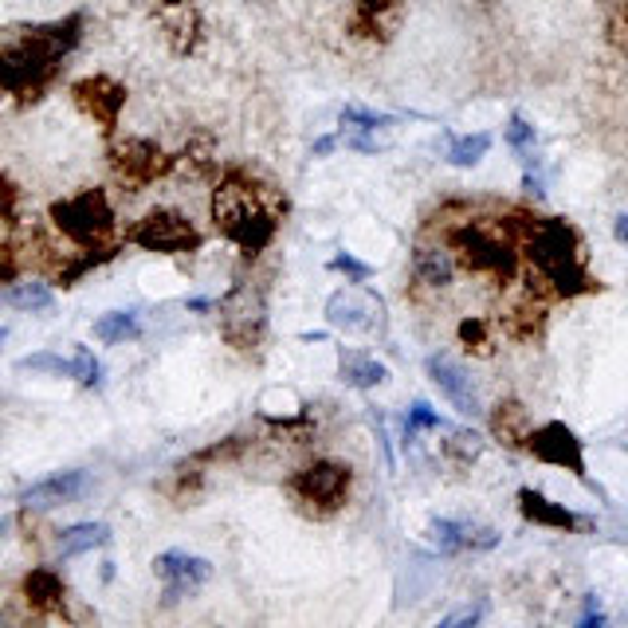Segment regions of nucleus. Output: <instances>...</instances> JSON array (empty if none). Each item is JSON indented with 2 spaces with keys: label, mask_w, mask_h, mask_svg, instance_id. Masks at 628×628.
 <instances>
[{
  "label": "nucleus",
  "mask_w": 628,
  "mask_h": 628,
  "mask_svg": "<svg viewBox=\"0 0 628 628\" xmlns=\"http://www.w3.org/2000/svg\"><path fill=\"white\" fill-rule=\"evenodd\" d=\"M405 4L409 0H353L350 16H346V32L353 39H365V44H389L400 32Z\"/></svg>",
  "instance_id": "13"
},
{
  "label": "nucleus",
  "mask_w": 628,
  "mask_h": 628,
  "mask_svg": "<svg viewBox=\"0 0 628 628\" xmlns=\"http://www.w3.org/2000/svg\"><path fill=\"white\" fill-rule=\"evenodd\" d=\"M609 44L628 56V4L613 12V20H609Z\"/></svg>",
  "instance_id": "36"
},
{
  "label": "nucleus",
  "mask_w": 628,
  "mask_h": 628,
  "mask_svg": "<svg viewBox=\"0 0 628 628\" xmlns=\"http://www.w3.org/2000/svg\"><path fill=\"white\" fill-rule=\"evenodd\" d=\"M86 16L67 12L59 20L16 24L0 39V86L16 106H32L63 75L67 59L83 44Z\"/></svg>",
  "instance_id": "1"
},
{
  "label": "nucleus",
  "mask_w": 628,
  "mask_h": 628,
  "mask_svg": "<svg viewBox=\"0 0 628 628\" xmlns=\"http://www.w3.org/2000/svg\"><path fill=\"white\" fill-rule=\"evenodd\" d=\"M429 429H444V420H440V412H432L429 400H417L409 409V417H405V444H412L417 440V432H429Z\"/></svg>",
  "instance_id": "32"
},
{
  "label": "nucleus",
  "mask_w": 628,
  "mask_h": 628,
  "mask_svg": "<svg viewBox=\"0 0 628 628\" xmlns=\"http://www.w3.org/2000/svg\"><path fill=\"white\" fill-rule=\"evenodd\" d=\"M217 311L224 342L244 358H256L267 338V287L259 279H240L217 303Z\"/></svg>",
  "instance_id": "6"
},
{
  "label": "nucleus",
  "mask_w": 628,
  "mask_h": 628,
  "mask_svg": "<svg viewBox=\"0 0 628 628\" xmlns=\"http://www.w3.org/2000/svg\"><path fill=\"white\" fill-rule=\"evenodd\" d=\"M106 543H111L106 523H75L67 526V531H59V554L63 558H79V554H91Z\"/></svg>",
  "instance_id": "24"
},
{
  "label": "nucleus",
  "mask_w": 628,
  "mask_h": 628,
  "mask_svg": "<svg viewBox=\"0 0 628 628\" xmlns=\"http://www.w3.org/2000/svg\"><path fill=\"white\" fill-rule=\"evenodd\" d=\"M613 229H617V240H620V244H628V217H617V220H613Z\"/></svg>",
  "instance_id": "38"
},
{
  "label": "nucleus",
  "mask_w": 628,
  "mask_h": 628,
  "mask_svg": "<svg viewBox=\"0 0 628 628\" xmlns=\"http://www.w3.org/2000/svg\"><path fill=\"white\" fill-rule=\"evenodd\" d=\"M393 123H397L393 115H373V111H362V106H346L342 111V126L350 133H377Z\"/></svg>",
  "instance_id": "31"
},
{
  "label": "nucleus",
  "mask_w": 628,
  "mask_h": 628,
  "mask_svg": "<svg viewBox=\"0 0 628 628\" xmlns=\"http://www.w3.org/2000/svg\"><path fill=\"white\" fill-rule=\"evenodd\" d=\"M479 452H484V437H476L472 429H456L444 444H440V456H444L452 467H460V472L476 464Z\"/></svg>",
  "instance_id": "27"
},
{
  "label": "nucleus",
  "mask_w": 628,
  "mask_h": 628,
  "mask_svg": "<svg viewBox=\"0 0 628 628\" xmlns=\"http://www.w3.org/2000/svg\"><path fill=\"white\" fill-rule=\"evenodd\" d=\"M519 511H523L526 523L550 526V531H578V526H581L578 514L566 511L562 503H550L543 491H531V487H523V491H519Z\"/></svg>",
  "instance_id": "20"
},
{
  "label": "nucleus",
  "mask_w": 628,
  "mask_h": 628,
  "mask_svg": "<svg viewBox=\"0 0 628 628\" xmlns=\"http://www.w3.org/2000/svg\"><path fill=\"white\" fill-rule=\"evenodd\" d=\"M353 487V472L338 460H314L287 479V496L311 519H330L346 507Z\"/></svg>",
  "instance_id": "7"
},
{
  "label": "nucleus",
  "mask_w": 628,
  "mask_h": 628,
  "mask_svg": "<svg viewBox=\"0 0 628 628\" xmlns=\"http://www.w3.org/2000/svg\"><path fill=\"white\" fill-rule=\"evenodd\" d=\"M91 330H95V342L123 346V342H130V338L142 334V323H138V314L133 311H106L103 318H95Z\"/></svg>",
  "instance_id": "25"
},
{
  "label": "nucleus",
  "mask_w": 628,
  "mask_h": 628,
  "mask_svg": "<svg viewBox=\"0 0 628 628\" xmlns=\"http://www.w3.org/2000/svg\"><path fill=\"white\" fill-rule=\"evenodd\" d=\"M153 573L162 578L165 585V601L177 605L182 597H193V593L212 578V566L197 554H185V550H165L153 558Z\"/></svg>",
  "instance_id": "15"
},
{
  "label": "nucleus",
  "mask_w": 628,
  "mask_h": 628,
  "mask_svg": "<svg viewBox=\"0 0 628 628\" xmlns=\"http://www.w3.org/2000/svg\"><path fill=\"white\" fill-rule=\"evenodd\" d=\"M460 342H464V350L487 358L491 346H496V338H491V323H487V318H464V323H460Z\"/></svg>",
  "instance_id": "29"
},
{
  "label": "nucleus",
  "mask_w": 628,
  "mask_h": 628,
  "mask_svg": "<svg viewBox=\"0 0 628 628\" xmlns=\"http://www.w3.org/2000/svg\"><path fill=\"white\" fill-rule=\"evenodd\" d=\"M511 224L519 232V244H523L531 267L538 271L543 283H550L554 295L573 299L590 295L597 287L573 224H566L558 217H534V212H511Z\"/></svg>",
  "instance_id": "3"
},
{
  "label": "nucleus",
  "mask_w": 628,
  "mask_h": 628,
  "mask_svg": "<svg viewBox=\"0 0 628 628\" xmlns=\"http://www.w3.org/2000/svg\"><path fill=\"white\" fill-rule=\"evenodd\" d=\"M487 150H491V133H464V138H456V142L447 146V162L456 165V170H472V165L484 162Z\"/></svg>",
  "instance_id": "28"
},
{
  "label": "nucleus",
  "mask_w": 628,
  "mask_h": 628,
  "mask_svg": "<svg viewBox=\"0 0 628 628\" xmlns=\"http://www.w3.org/2000/svg\"><path fill=\"white\" fill-rule=\"evenodd\" d=\"M209 212L220 236L236 244L240 256L256 259L259 252L271 248V240L283 224L287 197L283 189H276L248 165H229L220 173V182L212 185Z\"/></svg>",
  "instance_id": "2"
},
{
  "label": "nucleus",
  "mask_w": 628,
  "mask_h": 628,
  "mask_svg": "<svg viewBox=\"0 0 628 628\" xmlns=\"http://www.w3.org/2000/svg\"><path fill=\"white\" fill-rule=\"evenodd\" d=\"M24 601L28 609L39 613V617H67V605H71V593H67L63 578L48 566H36L24 578Z\"/></svg>",
  "instance_id": "18"
},
{
  "label": "nucleus",
  "mask_w": 628,
  "mask_h": 628,
  "mask_svg": "<svg viewBox=\"0 0 628 628\" xmlns=\"http://www.w3.org/2000/svg\"><path fill=\"white\" fill-rule=\"evenodd\" d=\"M126 98H130V91L111 75H83L71 83V103L95 126H103L106 138H115L118 123H123Z\"/></svg>",
  "instance_id": "10"
},
{
  "label": "nucleus",
  "mask_w": 628,
  "mask_h": 628,
  "mask_svg": "<svg viewBox=\"0 0 628 628\" xmlns=\"http://www.w3.org/2000/svg\"><path fill=\"white\" fill-rule=\"evenodd\" d=\"M330 271H342L350 283H365V279L373 276V267L362 264V259H353L350 252H338V256L330 259Z\"/></svg>",
  "instance_id": "35"
},
{
  "label": "nucleus",
  "mask_w": 628,
  "mask_h": 628,
  "mask_svg": "<svg viewBox=\"0 0 628 628\" xmlns=\"http://www.w3.org/2000/svg\"><path fill=\"white\" fill-rule=\"evenodd\" d=\"M4 303H9L12 311L39 314V311H51V306H56V291H51L48 283H36V279H28V283H9Z\"/></svg>",
  "instance_id": "26"
},
{
  "label": "nucleus",
  "mask_w": 628,
  "mask_h": 628,
  "mask_svg": "<svg viewBox=\"0 0 628 628\" xmlns=\"http://www.w3.org/2000/svg\"><path fill=\"white\" fill-rule=\"evenodd\" d=\"M456 276V256L447 244H417L412 252V283L429 287V291H444Z\"/></svg>",
  "instance_id": "19"
},
{
  "label": "nucleus",
  "mask_w": 628,
  "mask_h": 628,
  "mask_svg": "<svg viewBox=\"0 0 628 628\" xmlns=\"http://www.w3.org/2000/svg\"><path fill=\"white\" fill-rule=\"evenodd\" d=\"M479 613H484V605H476V609H460V613H452V617H444V628H452V625H476Z\"/></svg>",
  "instance_id": "37"
},
{
  "label": "nucleus",
  "mask_w": 628,
  "mask_h": 628,
  "mask_svg": "<svg viewBox=\"0 0 628 628\" xmlns=\"http://www.w3.org/2000/svg\"><path fill=\"white\" fill-rule=\"evenodd\" d=\"M126 236L133 248L153 252V256H193L205 244L197 224L177 209H150Z\"/></svg>",
  "instance_id": "9"
},
{
  "label": "nucleus",
  "mask_w": 628,
  "mask_h": 628,
  "mask_svg": "<svg viewBox=\"0 0 628 628\" xmlns=\"http://www.w3.org/2000/svg\"><path fill=\"white\" fill-rule=\"evenodd\" d=\"M429 538L444 554H484L499 546V534L484 523H472V519H432Z\"/></svg>",
  "instance_id": "17"
},
{
  "label": "nucleus",
  "mask_w": 628,
  "mask_h": 628,
  "mask_svg": "<svg viewBox=\"0 0 628 628\" xmlns=\"http://www.w3.org/2000/svg\"><path fill=\"white\" fill-rule=\"evenodd\" d=\"M51 229L75 248V256L83 259L86 267H98L106 259H115L123 252L126 236L118 229V217L111 209V197L106 189H79L75 197L56 200L48 209Z\"/></svg>",
  "instance_id": "4"
},
{
  "label": "nucleus",
  "mask_w": 628,
  "mask_h": 628,
  "mask_svg": "<svg viewBox=\"0 0 628 628\" xmlns=\"http://www.w3.org/2000/svg\"><path fill=\"white\" fill-rule=\"evenodd\" d=\"M491 432H496L507 447H526V437H531V412H526L519 400H499L496 412H491Z\"/></svg>",
  "instance_id": "23"
},
{
  "label": "nucleus",
  "mask_w": 628,
  "mask_h": 628,
  "mask_svg": "<svg viewBox=\"0 0 628 628\" xmlns=\"http://www.w3.org/2000/svg\"><path fill=\"white\" fill-rule=\"evenodd\" d=\"M86 491H91V476L79 472V467H71V472H56V476L28 484L20 491L16 503H20V511H56V507H67V503H75V499H83Z\"/></svg>",
  "instance_id": "16"
},
{
  "label": "nucleus",
  "mask_w": 628,
  "mask_h": 628,
  "mask_svg": "<svg viewBox=\"0 0 628 628\" xmlns=\"http://www.w3.org/2000/svg\"><path fill=\"white\" fill-rule=\"evenodd\" d=\"M507 146H511L519 158H526V153H534V146H538V133H534V126L526 123L523 115H511V123H507Z\"/></svg>",
  "instance_id": "33"
},
{
  "label": "nucleus",
  "mask_w": 628,
  "mask_h": 628,
  "mask_svg": "<svg viewBox=\"0 0 628 628\" xmlns=\"http://www.w3.org/2000/svg\"><path fill=\"white\" fill-rule=\"evenodd\" d=\"M373 306H381V299L373 295V291L365 295V303L353 295V291H338V295L326 299V323L338 326V330H365V326H370L365 314H370Z\"/></svg>",
  "instance_id": "21"
},
{
  "label": "nucleus",
  "mask_w": 628,
  "mask_h": 628,
  "mask_svg": "<svg viewBox=\"0 0 628 628\" xmlns=\"http://www.w3.org/2000/svg\"><path fill=\"white\" fill-rule=\"evenodd\" d=\"M106 165H111V177L123 189L142 193L162 182V177H170L177 170V158L170 150H162L158 142H150V138H111Z\"/></svg>",
  "instance_id": "8"
},
{
  "label": "nucleus",
  "mask_w": 628,
  "mask_h": 628,
  "mask_svg": "<svg viewBox=\"0 0 628 628\" xmlns=\"http://www.w3.org/2000/svg\"><path fill=\"white\" fill-rule=\"evenodd\" d=\"M425 370H429V381L440 389V397H444L460 417H472V420L484 417V400H479V389L472 385L464 365L452 362L447 353H432L429 362H425Z\"/></svg>",
  "instance_id": "14"
},
{
  "label": "nucleus",
  "mask_w": 628,
  "mask_h": 628,
  "mask_svg": "<svg viewBox=\"0 0 628 628\" xmlns=\"http://www.w3.org/2000/svg\"><path fill=\"white\" fill-rule=\"evenodd\" d=\"M447 248L456 264L472 276H487L496 283H514L519 279V232L511 217H467L464 224L447 232Z\"/></svg>",
  "instance_id": "5"
},
{
  "label": "nucleus",
  "mask_w": 628,
  "mask_h": 628,
  "mask_svg": "<svg viewBox=\"0 0 628 628\" xmlns=\"http://www.w3.org/2000/svg\"><path fill=\"white\" fill-rule=\"evenodd\" d=\"M71 377L83 385V389H98L103 385V365H98V358L86 346H75V353H71Z\"/></svg>",
  "instance_id": "30"
},
{
  "label": "nucleus",
  "mask_w": 628,
  "mask_h": 628,
  "mask_svg": "<svg viewBox=\"0 0 628 628\" xmlns=\"http://www.w3.org/2000/svg\"><path fill=\"white\" fill-rule=\"evenodd\" d=\"M526 452H531L534 460L550 464V467H566L570 476H578L585 487H593L590 472H585V447H581V440L573 437V429H566L562 420H546V425L531 429V437H526ZM593 491H597V487H593Z\"/></svg>",
  "instance_id": "11"
},
{
  "label": "nucleus",
  "mask_w": 628,
  "mask_h": 628,
  "mask_svg": "<svg viewBox=\"0 0 628 628\" xmlns=\"http://www.w3.org/2000/svg\"><path fill=\"white\" fill-rule=\"evenodd\" d=\"M16 370L51 373V377H71V358H56V353H32V358H20Z\"/></svg>",
  "instance_id": "34"
},
{
  "label": "nucleus",
  "mask_w": 628,
  "mask_h": 628,
  "mask_svg": "<svg viewBox=\"0 0 628 628\" xmlns=\"http://www.w3.org/2000/svg\"><path fill=\"white\" fill-rule=\"evenodd\" d=\"M338 377L350 385V389H377L381 381L389 377L385 365L377 358H370L365 350H338Z\"/></svg>",
  "instance_id": "22"
},
{
  "label": "nucleus",
  "mask_w": 628,
  "mask_h": 628,
  "mask_svg": "<svg viewBox=\"0 0 628 628\" xmlns=\"http://www.w3.org/2000/svg\"><path fill=\"white\" fill-rule=\"evenodd\" d=\"M153 20L173 56H193L205 44V20L193 0H153Z\"/></svg>",
  "instance_id": "12"
},
{
  "label": "nucleus",
  "mask_w": 628,
  "mask_h": 628,
  "mask_svg": "<svg viewBox=\"0 0 628 628\" xmlns=\"http://www.w3.org/2000/svg\"><path fill=\"white\" fill-rule=\"evenodd\" d=\"M330 150H334V138H318V142H314V153H318V158L330 153Z\"/></svg>",
  "instance_id": "39"
}]
</instances>
